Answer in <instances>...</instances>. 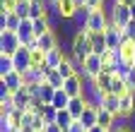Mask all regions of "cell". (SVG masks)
<instances>
[{"instance_id": "obj_25", "label": "cell", "mask_w": 135, "mask_h": 132, "mask_svg": "<svg viewBox=\"0 0 135 132\" xmlns=\"http://www.w3.org/2000/svg\"><path fill=\"white\" fill-rule=\"evenodd\" d=\"M15 108H17V106H15V101H12V96L0 98V115H3V118H7V115H10Z\"/></svg>"}, {"instance_id": "obj_26", "label": "cell", "mask_w": 135, "mask_h": 132, "mask_svg": "<svg viewBox=\"0 0 135 132\" xmlns=\"http://www.w3.org/2000/svg\"><path fill=\"white\" fill-rule=\"evenodd\" d=\"M130 70H133V65H128L126 60H118V62L113 65V75H118V77H123V79L128 77V72H130Z\"/></svg>"}, {"instance_id": "obj_2", "label": "cell", "mask_w": 135, "mask_h": 132, "mask_svg": "<svg viewBox=\"0 0 135 132\" xmlns=\"http://www.w3.org/2000/svg\"><path fill=\"white\" fill-rule=\"evenodd\" d=\"M24 46L20 41V36L15 34V31H0V55H15L17 53V48Z\"/></svg>"}, {"instance_id": "obj_3", "label": "cell", "mask_w": 135, "mask_h": 132, "mask_svg": "<svg viewBox=\"0 0 135 132\" xmlns=\"http://www.w3.org/2000/svg\"><path fill=\"white\" fill-rule=\"evenodd\" d=\"M109 24H111L109 12L99 7V10H92L87 24H84V29H87V31H106V27H109Z\"/></svg>"}, {"instance_id": "obj_18", "label": "cell", "mask_w": 135, "mask_h": 132, "mask_svg": "<svg viewBox=\"0 0 135 132\" xmlns=\"http://www.w3.org/2000/svg\"><path fill=\"white\" fill-rule=\"evenodd\" d=\"M116 118H118V115H113L111 110H106V108H101V106H99V125H101V127L111 130L113 123H116Z\"/></svg>"}, {"instance_id": "obj_22", "label": "cell", "mask_w": 135, "mask_h": 132, "mask_svg": "<svg viewBox=\"0 0 135 132\" xmlns=\"http://www.w3.org/2000/svg\"><path fill=\"white\" fill-rule=\"evenodd\" d=\"M15 14L22 17V19H31V0H17Z\"/></svg>"}, {"instance_id": "obj_17", "label": "cell", "mask_w": 135, "mask_h": 132, "mask_svg": "<svg viewBox=\"0 0 135 132\" xmlns=\"http://www.w3.org/2000/svg\"><path fill=\"white\" fill-rule=\"evenodd\" d=\"M68 103H70V96H68V91L65 89H56V94H53V101H51V106L53 108H68Z\"/></svg>"}, {"instance_id": "obj_23", "label": "cell", "mask_w": 135, "mask_h": 132, "mask_svg": "<svg viewBox=\"0 0 135 132\" xmlns=\"http://www.w3.org/2000/svg\"><path fill=\"white\" fill-rule=\"evenodd\" d=\"M89 14H92V7H89V5H80V10H77V14L73 17V22H75L77 27H84V24H87V19H89Z\"/></svg>"}, {"instance_id": "obj_20", "label": "cell", "mask_w": 135, "mask_h": 132, "mask_svg": "<svg viewBox=\"0 0 135 132\" xmlns=\"http://www.w3.org/2000/svg\"><path fill=\"white\" fill-rule=\"evenodd\" d=\"M46 82L51 87H56V89H63V84H65V77L56 70V67H51L48 72H46Z\"/></svg>"}, {"instance_id": "obj_13", "label": "cell", "mask_w": 135, "mask_h": 132, "mask_svg": "<svg viewBox=\"0 0 135 132\" xmlns=\"http://www.w3.org/2000/svg\"><path fill=\"white\" fill-rule=\"evenodd\" d=\"M15 34L20 36V41H22V43H29L31 39H36V36H34V19H22L20 29H17Z\"/></svg>"}, {"instance_id": "obj_33", "label": "cell", "mask_w": 135, "mask_h": 132, "mask_svg": "<svg viewBox=\"0 0 135 132\" xmlns=\"http://www.w3.org/2000/svg\"><path fill=\"white\" fill-rule=\"evenodd\" d=\"M87 132H109V130H106V127H101V125H94V127H89Z\"/></svg>"}, {"instance_id": "obj_30", "label": "cell", "mask_w": 135, "mask_h": 132, "mask_svg": "<svg viewBox=\"0 0 135 132\" xmlns=\"http://www.w3.org/2000/svg\"><path fill=\"white\" fill-rule=\"evenodd\" d=\"M126 84H128V89H130V91H135V67L128 72V77H126Z\"/></svg>"}, {"instance_id": "obj_8", "label": "cell", "mask_w": 135, "mask_h": 132, "mask_svg": "<svg viewBox=\"0 0 135 132\" xmlns=\"http://www.w3.org/2000/svg\"><path fill=\"white\" fill-rule=\"evenodd\" d=\"M22 24V17L15 12H0V31H17Z\"/></svg>"}, {"instance_id": "obj_5", "label": "cell", "mask_w": 135, "mask_h": 132, "mask_svg": "<svg viewBox=\"0 0 135 132\" xmlns=\"http://www.w3.org/2000/svg\"><path fill=\"white\" fill-rule=\"evenodd\" d=\"M109 17H111V24L126 29V24L133 19V14H130V5H123V3L113 5V7H111V12H109Z\"/></svg>"}, {"instance_id": "obj_16", "label": "cell", "mask_w": 135, "mask_h": 132, "mask_svg": "<svg viewBox=\"0 0 135 132\" xmlns=\"http://www.w3.org/2000/svg\"><path fill=\"white\" fill-rule=\"evenodd\" d=\"M73 123H75V118H73V113L68 110V108H60V110L56 113V125H60L63 130H70Z\"/></svg>"}, {"instance_id": "obj_7", "label": "cell", "mask_w": 135, "mask_h": 132, "mask_svg": "<svg viewBox=\"0 0 135 132\" xmlns=\"http://www.w3.org/2000/svg\"><path fill=\"white\" fill-rule=\"evenodd\" d=\"M101 70H104V60L99 53H92L84 58V79H94Z\"/></svg>"}, {"instance_id": "obj_10", "label": "cell", "mask_w": 135, "mask_h": 132, "mask_svg": "<svg viewBox=\"0 0 135 132\" xmlns=\"http://www.w3.org/2000/svg\"><path fill=\"white\" fill-rule=\"evenodd\" d=\"M60 46V41H58V34H56V29H51V31H46L44 36H39V48L41 51H53V48H58Z\"/></svg>"}, {"instance_id": "obj_9", "label": "cell", "mask_w": 135, "mask_h": 132, "mask_svg": "<svg viewBox=\"0 0 135 132\" xmlns=\"http://www.w3.org/2000/svg\"><path fill=\"white\" fill-rule=\"evenodd\" d=\"M31 94H29V89H27V84L22 87V89H17L15 94H12V101H15V106L20 108V110H29V103H31Z\"/></svg>"}, {"instance_id": "obj_15", "label": "cell", "mask_w": 135, "mask_h": 132, "mask_svg": "<svg viewBox=\"0 0 135 132\" xmlns=\"http://www.w3.org/2000/svg\"><path fill=\"white\" fill-rule=\"evenodd\" d=\"M101 108H106L113 115H118V110H121V96H118V94H104V98H101Z\"/></svg>"}, {"instance_id": "obj_27", "label": "cell", "mask_w": 135, "mask_h": 132, "mask_svg": "<svg viewBox=\"0 0 135 132\" xmlns=\"http://www.w3.org/2000/svg\"><path fill=\"white\" fill-rule=\"evenodd\" d=\"M0 118H3V115H0ZM22 118H24V110H20V108H15V110H12L10 115H7V120H10V123H12V125H15L17 130L22 127Z\"/></svg>"}, {"instance_id": "obj_28", "label": "cell", "mask_w": 135, "mask_h": 132, "mask_svg": "<svg viewBox=\"0 0 135 132\" xmlns=\"http://www.w3.org/2000/svg\"><path fill=\"white\" fill-rule=\"evenodd\" d=\"M53 94H56V87H51L48 82H44V84H41V98L46 103H51V101H53Z\"/></svg>"}, {"instance_id": "obj_19", "label": "cell", "mask_w": 135, "mask_h": 132, "mask_svg": "<svg viewBox=\"0 0 135 132\" xmlns=\"http://www.w3.org/2000/svg\"><path fill=\"white\" fill-rule=\"evenodd\" d=\"M56 70H58L65 79H68V77H73V75H77V67H75V62H73L70 55H65V60L60 62V67H56Z\"/></svg>"}, {"instance_id": "obj_35", "label": "cell", "mask_w": 135, "mask_h": 132, "mask_svg": "<svg viewBox=\"0 0 135 132\" xmlns=\"http://www.w3.org/2000/svg\"><path fill=\"white\" fill-rule=\"evenodd\" d=\"M130 14H133V19H135V5H130Z\"/></svg>"}, {"instance_id": "obj_4", "label": "cell", "mask_w": 135, "mask_h": 132, "mask_svg": "<svg viewBox=\"0 0 135 132\" xmlns=\"http://www.w3.org/2000/svg\"><path fill=\"white\" fill-rule=\"evenodd\" d=\"M51 7L56 10L58 19H73L75 14H77V10H80L77 0H53V5H51Z\"/></svg>"}, {"instance_id": "obj_14", "label": "cell", "mask_w": 135, "mask_h": 132, "mask_svg": "<svg viewBox=\"0 0 135 132\" xmlns=\"http://www.w3.org/2000/svg\"><path fill=\"white\" fill-rule=\"evenodd\" d=\"M84 108H87V96H75V98H70V103H68V110L73 113L75 120H80V115L84 113Z\"/></svg>"}, {"instance_id": "obj_11", "label": "cell", "mask_w": 135, "mask_h": 132, "mask_svg": "<svg viewBox=\"0 0 135 132\" xmlns=\"http://www.w3.org/2000/svg\"><path fill=\"white\" fill-rule=\"evenodd\" d=\"M0 79L5 82V87L10 89V94H15L17 89H22V87H24V75H22V72H17V70L10 72V75H5V77H0Z\"/></svg>"}, {"instance_id": "obj_29", "label": "cell", "mask_w": 135, "mask_h": 132, "mask_svg": "<svg viewBox=\"0 0 135 132\" xmlns=\"http://www.w3.org/2000/svg\"><path fill=\"white\" fill-rule=\"evenodd\" d=\"M123 31H126V36H128V39H133V41H135V19H130V22L126 24V29H123Z\"/></svg>"}, {"instance_id": "obj_12", "label": "cell", "mask_w": 135, "mask_h": 132, "mask_svg": "<svg viewBox=\"0 0 135 132\" xmlns=\"http://www.w3.org/2000/svg\"><path fill=\"white\" fill-rule=\"evenodd\" d=\"M89 41H92V48H94V53H104L109 51V46H106V31H89Z\"/></svg>"}, {"instance_id": "obj_31", "label": "cell", "mask_w": 135, "mask_h": 132, "mask_svg": "<svg viewBox=\"0 0 135 132\" xmlns=\"http://www.w3.org/2000/svg\"><path fill=\"white\" fill-rule=\"evenodd\" d=\"M70 132H87V127L82 125V120H75V123L70 125Z\"/></svg>"}, {"instance_id": "obj_1", "label": "cell", "mask_w": 135, "mask_h": 132, "mask_svg": "<svg viewBox=\"0 0 135 132\" xmlns=\"http://www.w3.org/2000/svg\"><path fill=\"white\" fill-rule=\"evenodd\" d=\"M70 53L77 55V58H82V60L94 53L92 41H89V31L84 29V27H80L75 34H73V39H70Z\"/></svg>"}, {"instance_id": "obj_6", "label": "cell", "mask_w": 135, "mask_h": 132, "mask_svg": "<svg viewBox=\"0 0 135 132\" xmlns=\"http://www.w3.org/2000/svg\"><path fill=\"white\" fill-rule=\"evenodd\" d=\"M12 62H15V70L24 75L31 67V51H29L27 46H20V48H17V53L12 55Z\"/></svg>"}, {"instance_id": "obj_21", "label": "cell", "mask_w": 135, "mask_h": 132, "mask_svg": "<svg viewBox=\"0 0 135 132\" xmlns=\"http://www.w3.org/2000/svg\"><path fill=\"white\" fill-rule=\"evenodd\" d=\"M130 89H128V84H126V79L123 77H118V75H113V82H111V89H109V94H118V96H123V94H128Z\"/></svg>"}, {"instance_id": "obj_34", "label": "cell", "mask_w": 135, "mask_h": 132, "mask_svg": "<svg viewBox=\"0 0 135 132\" xmlns=\"http://www.w3.org/2000/svg\"><path fill=\"white\" fill-rule=\"evenodd\" d=\"M123 5H135V0H121Z\"/></svg>"}, {"instance_id": "obj_36", "label": "cell", "mask_w": 135, "mask_h": 132, "mask_svg": "<svg viewBox=\"0 0 135 132\" xmlns=\"http://www.w3.org/2000/svg\"><path fill=\"white\" fill-rule=\"evenodd\" d=\"M77 5H87V0H77Z\"/></svg>"}, {"instance_id": "obj_32", "label": "cell", "mask_w": 135, "mask_h": 132, "mask_svg": "<svg viewBox=\"0 0 135 132\" xmlns=\"http://www.w3.org/2000/svg\"><path fill=\"white\" fill-rule=\"evenodd\" d=\"M44 132H63V127H60V125H56V123H48V125L44 127Z\"/></svg>"}, {"instance_id": "obj_24", "label": "cell", "mask_w": 135, "mask_h": 132, "mask_svg": "<svg viewBox=\"0 0 135 132\" xmlns=\"http://www.w3.org/2000/svg\"><path fill=\"white\" fill-rule=\"evenodd\" d=\"M10 72H15L12 58H10V55H0V77H5V75H10Z\"/></svg>"}]
</instances>
